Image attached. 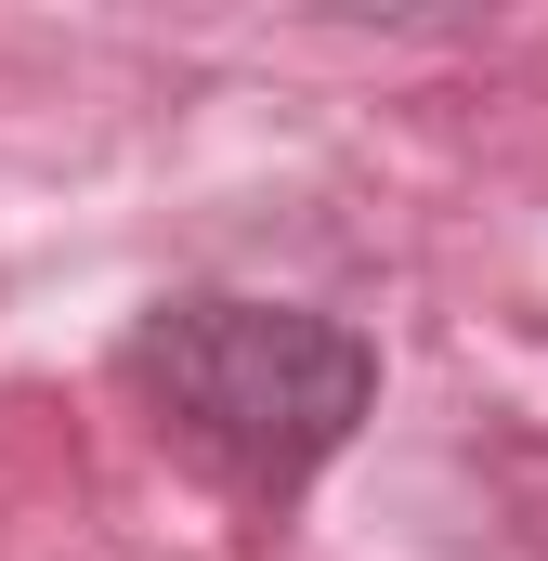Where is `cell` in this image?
Wrapping results in <instances>:
<instances>
[{
	"instance_id": "6da1fadb",
	"label": "cell",
	"mask_w": 548,
	"mask_h": 561,
	"mask_svg": "<svg viewBox=\"0 0 548 561\" xmlns=\"http://www.w3.org/2000/svg\"><path fill=\"white\" fill-rule=\"evenodd\" d=\"M144 379L209 470H236L262 496L313 483L379 405V353L300 300H170L144 327Z\"/></svg>"
}]
</instances>
